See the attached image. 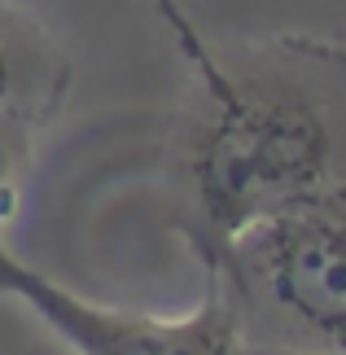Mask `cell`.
<instances>
[{
	"label": "cell",
	"mask_w": 346,
	"mask_h": 355,
	"mask_svg": "<svg viewBox=\"0 0 346 355\" xmlns=\"http://www.w3.org/2000/svg\"><path fill=\"white\" fill-rule=\"evenodd\" d=\"M5 228V224H0ZM0 294L18 298L40 324H49L75 355H241V329L224 290L206 281L202 307L189 316H145L79 298L9 250L0 233Z\"/></svg>",
	"instance_id": "cell-3"
},
{
	"label": "cell",
	"mask_w": 346,
	"mask_h": 355,
	"mask_svg": "<svg viewBox=\"0 0 346 355\" xmlns=\"http://www.w3.org/2000/svg\"><path fill=\"white\" fill-rule=\"evenodd\" d=\"M75 62L26 5L0 0V119L49 128L71 97Z\"/></svg>",
	"instance_id": "cell-4"
},
{
	"label": "cell",
	"mask_w": 346,
	"mask_h": 355,
	"mask_svg": "<svg viewBox=\"0 0 346 355\" xmlns=\"http://www.w3.org/2000/svg\"><path fill=\"white\" fill-rule=\"evenodd\" d=\"M31 141L35 132L13 119H0V224L18 211L22 175L31 171Z\"/></svg>",
	"instance_id": "cell-5"
},
{
	"label": "cell",
	"mask_w": 346,
	"mask_h": 355,
	"mask_svg": "<svg viewBox=\"0 0 346 355\" xmlns=\"http://www.w3.org/2000/svg\"><path fill=\"white\" fill-rule=\"evenodd\" d=\"M241 355H294V351H268V347H245Z\"/></svg>",
	"instance_id": "cell-6"
},
{
	"label": "cell",
	"mask_w": 346,
	"mask_h": 355,
	"mask_svg": "<svg viewBox=\"0 0 346 355\" xmlns=\"http://www.w3.org/2000/svg\"><path fill=\"white\" fill-rule=\"evenodd\" d=\"M206 281L245 347L346 355V184L237 233Z\"/></svg>",
	"instance_id": "cell-2"
},
{
	"label": "cell",
	"mask_w": 346,
	"mask_h": 355,
	"mask_svg": "<svg viewBox=\"0 0 346 355\" xmlns=\"http://www.w3.org/2000/svg\"><path fill=\"white\" fill-rule=\"evenodd\" d=\"M189 84L162 145L171 228L202 272L250 224L346 184V44L281 31L211 40L154 0Z\"/></svg>",
	"instance_id": "cell-1"
}]
</instances>
